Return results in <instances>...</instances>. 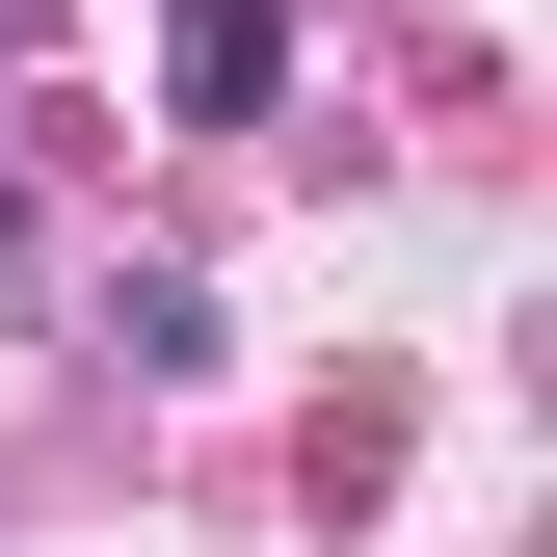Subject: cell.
<instances>
[{
    "mask_svg": "<svg viewBox=\"0 0 557 557\" xmlns=\"http://www.w3.org/2000/svg\"><path fill=\"white\" fill-rule=\"evenodd\" d=\"M160 81H186V133H265V81H293V0H160Z\"/></svg>",
    "mask_w": 557,
    "mask_h": 557,
    "instance_id": "obj_1",
    "label": "cell"
},
{
    "mask_svg": "<svg viewBox=\"0 0 557 557\" xmlns=\"http://www.w3.org/2000/svg\"><path fill=\"white\" fill-rule=\"evenodd\" d=\"M0 53H27V0H0Z\"/></svg>",
    "mask_w": 557,
    "mask_h": 557,
    "instance_id": "obj_2",
    "label": "cell"
}]
</instances>
